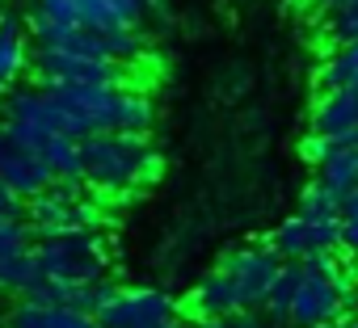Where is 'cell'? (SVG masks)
<instances>
[{"label": "cell", "instance_id": "7", "mask_svg": "<svg viewBox=\"0 0 358 328\" xmlns=\"http://www.w3.org/2000/svg\"><path fill=\"white\" fill-rule=\"evenodd\" d=\"M220 269L236 282V295L245 303V311H266L270 303V290L282 274V261L274 257V248L262 240V244H249V248H236L220 261Z\"/></svg>", "mask_w": 358, "mask_h": 328}, {"label": "cell", "instance_id": "25", "mask_svg": "<svg viewBox=\"0 0 358 328\" xmlns=\"http://www.w3.org/2000/svg\"><path fill=\"white\" fill-rule=\"evenodd\" d=\"M22 215V198H13L5 186H0V223H9V219H17Z\"/></svg>", "mask_w": 358, "mask_h": 328}, {"label": "cell", "instance_id": "1", "mask_svg": "<svg viewBox=\"0 0 358 328\" xmlns=\"http://www.w3.org/2000/svg\"><path fill=\"white\" fill-rule=\"evenodd\" d=\"M85 186L110 198H127L160 173V156L148 135H93L80 139Z\"/></svg>", "mask_w": 358, "mask_h": 328}, {"label": "cell", "instance_id": "6", "mask_svg": "<svg viewBox=\"0 0 358 328\" xmlns=\"http://www.w3.org/2000/svg\"><path fill=\"white\" fill-rule=\"evenodd\" d=\"M0 186L22 202H34L38 194H47L55 186V173L47 169L43 151L34 143L17 139L9 126H0Z\"/></svg>", "mask_w": 358, "mask_h": 328}, {"label": "cell", "instance_id": "2", "mask_svg": "<svg viewBox=\"0 0 358 328\" xmlns=\"http://www.w3.org/2000/svg\"><path fill=\"white\" fill-rule=\"evenodd\" d=\"M34 265L43 282L64 286H93L106 282L110 248L101 232H68V236H43L34 240Z\"/></svg>", "mask_w": 358, "mask_h": 328}, {"label": "cell", "instance_id": "22", "mask_svg": "<svg viewBox=\"0 0 358 328\" xmlns=\"http://www.w3.org/2000/svg\"><path fill=\"white\" fill-rule=\"evenodd\" d=\"M341 253L358 257V190L341 198Z\"/></svg>", "mask_w": 358, "mask_h": 328}, {"label": "cell", "instance_id": "5", "mask_svg": "<svg viewBox=\"0 0 358 328\" xmlns=\"http://www.w3.org/2000/svg\"><path fill=\"white\" fill-rule=\"evenodd\" d=\"M354 274L345 278H329V274H316L303 265V286L291 303V324L295 328H320V324H333V320H345L350 307L358 303V290L350 286Z\"/></svg>", "mask_w": 358, "mask_h": 328}, {"label": "cell", "instance_id": "9", "mask_svg": "<svg viewBox=\"0 0 358 328\" xmlns=\"http://www.w3.org/2000/svg\"><path fill=\"white\" fill-rule=\"evenodd\" d=\"M34 228L22 219L0 223V295H17L26 299L43 278L34 265Z\"/></svg>", "mask_w": 358, "mask_h": 328}, {"label": "cell", "instance_id": "10", "mask_svg": "<svg viewBox=\"0 0 358 328\" xmlns=\"http://www.w3.org/2000/svg\"><path fill=\"white\" fill-rule=\"evenodd\" d=\"M274 248V257L287 265V261H312L320 253H341V223H312V219H299L291 215L287 223H278L266 240Z\"/></svg>", "mask_w": 358, "mask_h": 328}, {"label": "cell", "instance_id": "4", "mask_svg": "<svg viewBox=\"0 0 358 328\" xmlns=\"http://www.w3.org/2000/svg\"><path fill=\"white\" fill-rule=\"evenodd\" d=\"M30 72H34L38 89H68V84L127 89V84H122V64H110V59H85V55L47 51V47H34V51H30Z\"/></svg>", "mask_w": 358, "mask_h": 328}, {"label": "cell", "instance_id": "16", "mask_svg": "<svg viewBox=\"0 0 358 328\" xmlns=\"http://www.w3.org/2000/svg\"><path fill=\"white\" fill-rule=\"evenodd\" d=\"M9 328H101V324L97 315H85V311H64V307L17 299V307L9 311Z\"/></svg>", "mask_w": 358, "mask_h": 328}, {"label": "cell", "instance_id": "14", "mask_svg": "<svg viewBox=\"0 0 358 328\" xmlns=\"http://www.w3.org/2000/svg\"><path fill=\"white\" fill-rule=\"evenodd\" d=\"M30 26L17 13L0 9V89H9L30 68Z\"/></svg>", "mask_w": 358, "mask_h": 328}, {"label": "cell", "instance_id": "27", "mask_svg": "<svg viewBox=\"0 0 358 328\" xmlns=\"http://www.w3.org/2000/svg\"><path fill=\"white\" fill-rule=\"evenodd\" d=\"M320 328H358V320H354V315H345V320H333V324H320Z\"/></svg>", "mask_w": 358, "mask_h": 328}, {"label": "cell", "instance_id": "13", "mask_svg": "<svg viewBox=\"0 0 358 328\" xmlns=\"http://www.w3.org/2000/svg\"><path fill=\"white\" fill-rule=\"evenodd\" d=\"M354 131H358V84L320 93L316 110H312V135L337 139V135H354Z\"/></svg>", "mask_w": 358, "mask_h": 328}, {"label": "cell", "instance_id": "29", "mask_svg": "<svg viewBox=\"0 0 358 328\" xmlns=\"http://www.w3.org/2000/svg\"><path fill=\"white\" fill-rule=\"evenodd\" d=\"M156 328H186V324H177V320H169V324H156Z\"/></svg>", "mask_w": 358, "mask_h": 328}, {"label": "cell", "instance_id": "17", "mask_svg": "<svg viewBox=\"0 0 358 328\" xmlns=\"http://www.w3.org/2000/svg\"><path fill=\"white\" fill-rule=\"evenodd\" d=\"M38 151H43V160H47V169L55 173V181H64V186H85L80 139H72V135H47Z\"/></svg>", "mask_w": 358, "mask_h": 328}, {"label": "cell", "instance_id": "26", "mask_svg": "<svg viewBox=\"0 0 358 328\" xmlns=\"http://www.w3.org/2000/svg\"><path fill=\"white\" fill-rule=\"evenodd\" d=\"M312 5H320L324 13H333V9H341V5H350V0H312Z\"/></svg>", "mask_w": 358, "mask_h": 328}, {"label": "cell", "instance_id": "8", "mask_svg": "<svg viewBox=\"0 0 358 328\" xmlns=\"http://www.w3.org/2000/svg\"><path fill=\"white\" fill-rule=\"evenodd\" d=\"M177 299L164 295V290H152V286H135V290H114V299L97 311V324L101 328H156V324H169L177 320Z\"/></svg>", "mask_w": 358, "mask_h": 328}, {"label": "cell", "instance_id": "28", "mask_svg": "<svg viewBox=\"0 0 358 328\" xmlns=\"http://www.w3.org/2000/svg\"><path fill=\"white\" fill-rule=\"evenodd\" d=\"M186 328H220V324H215V320H190Z\"/></svg>", "mask_w": 358, "mask_h": 328}, {"label": "cell", "instance_id": "20", "mask_svg": "<svg viewBox=\"0 0 358 328\" xmlns=\"http://www.w3.org/2000/svg\"><path fill=\"white\" fill-rule=\"evenodd\" d=\"M316 177L333 190V194H354L358 190V147H345V151H337L333 160H324L320 169H316Z\"/></svg>", "mask_w": 358, "mask_h": 328}, {"label": "cell", "instance_id": "30", "mask_svg": "<svg viewBox=\"0 0 358 328\" xmlns=\"http://www.w3.org/2000/svg\"><path fill=\"white\" fill-rule=\"evenodd\" d=\"M0 110H5V89H0Z\"/></svg>", "mask_w": 358, "mask_h": 328}, {"label": "cell", "instance_id": "23", "mask_svg": "<svg viewBox=\"0 0 358 328\" xmlns=\"http://www.w3.org/2000/svg\"><path fill=\"white\" fill-rule=\"evenodd\" d=\"M106 5H110L127 26H139V17H143L152 5H160V0H106Z\"/></svg>", "mask_w": 358, "mask_h": 328}, {"label": "cell", "instance_id": "21", "mask_svg": "<svg viewBox=\"0 0 358 328\" xmlns=\"http://www.w3.org/2000/svg\"><path fill=\"white\" fill-rule=\"evenodd\" d=\"M324 34H329V43H337V47L358 43V0H350V5H341V9H333V13L324 17Z\"/></svg>", "mask_w": 358, "mask_h": 328}, {"label": "cell", "instance_id": "12", "mask_svg": "<svg viewBox=\"0 0 358 328\" xmlns=\"http://www.w3.org/2000/svg\"><path fill=\"white\" fill-rule=\"evenodd\" d=\"M34 9H43L47 17L64 22V26H76V30H93V34H110V30H122L127 22L106 5V0H38Z\"/></svg>", "mask_w": 358, "mask_h": 328}, {"label": "cell", "instance_id": "11", "mask_svg": "<svg viewBox=\"0 0 358 328\" xmlns=\"http://www.w3.org/2000/svg\"><path fill=\"white\" fill-rule=\"evenodd\" d=\"M5 122H13V126H34V131H47V135H68V126H64V110H59V101L47 93V89H13L9 97H5Z\"/></svg>", "mask_w": 358, "mask_h": 328}, {"label": "cell", "instance_id": "15", "mask_svg": "<svg viewBox=\"0 0 358 328\" xmlns=\"http://www.w3.org/2000/svg\"><path fill=\"white\" fill-rule=\"evenodd\" d=\"M236 311H245V303H241V295H236V282H232L224 269L207 274V278L199 282L194 299H190V315H194V320H224V315H236Z\"/></svg>", "mask_w": 358, "mask_h": 328}, {"label": "cell", "instance_id": "3", "mask_svg": "<svg viewBox=\"0 0 358 328\" xmlns=\"http://www.w3.org/2000/svg\"><path fill=\"white\" fill-rule=\"evenodd\" d=\"M26 223L34 236H68V232H101V207L85 198V186H64L55 181L47 194L26 202Z\"/></svg>", "mask_w": 358, "mask_h": 328}, {"label": "cell", "instance_id": "24", "mask_svg": "<svg viewBox=\"0 0 358 328\" xmlns=\"http://www.w3.org/2000/svg\"><path fill=\"white\" fill-rule=\"evenodd\" d=\"M220 328H270V320L262 315V311H236V315H224V320H215Z\"/></svg>", "mask_w": 358, "mask_h": 328}, {"label": "cell", "instance_id": "18", "mask_svg": "<svg viewBox=\"0 0 358 328\" xmlns=\"http://www.w3.org/2000/svg\"><path fill=\"white\" fill-rule=\"evenodd\" d=\"M299 286H303V265H299V261H287L282 274H278V282H274V290H270V303H266V320H270V324L287 328V320H291V303H295Z\"/></svg>", "mask_w": 358, "mask_h": 328}, {"label": "cell", "instance_id": "19", "mask_svg": "<svg viewBox=\"0 0 358 328\" xmlns=\"http://www.w3.org/2000/svg\"><path fill=\"white\" fill-rule=\"evenodd\" d=\"M299 219H312V223H337L341 219V194H333L320 177H312L299 194Z\"/></svg>", "mask_w": 358, "mask_h": 328}]
</instances>
